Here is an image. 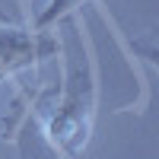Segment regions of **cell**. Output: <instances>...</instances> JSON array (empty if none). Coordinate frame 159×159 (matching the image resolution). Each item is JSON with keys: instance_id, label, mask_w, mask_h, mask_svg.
<instances>
[{"instance_id": "obj_2", "label": "cell", "mask_w": 159, "mask_h": 159, "mask_svg": "<svg viewBox=\"0 0 159 159\" xmlns=\"http://www.w3.org/2000/svg\"><path fill=\"white\" fill-rule=\"evenodd\" d=\"M42 35L45 32H35V29L0 25V80L19 73L22 67H32V64L51 48Z\"/></svg>"}, {"instance_id": "obj_1", "label": "cell", "mask_w": 159, "mask_h": 159, "mask_svg": "<svg viewBox=\"0 0 159 159\" xmlns=\"http://www.w3.org/2000/svg\"><path fill=\"white\" fill-rule=\"evenodd\" d=\"M57 25H64L61 83L57 89H45L29 105L32 111L16 137L22 159H80L96 124L99 83L89 35L80 29L76 16H67Z\"/></svg>"}, {"instance_id": "obj_3", "label": "cell", "mask_w": 159, "mask_h": 159, "mask_svg": "<svg viewBox=\"0 0 159 159\" xmlns=\"http://www.w3.org/2000/svg\"><path fill=\"white\" fill-rule=\"evenodd\" d=\"M83 3H86V0H48V3L42 7V13L35 16L32 29H35V32H48L51 25L64 22L67 16H76V13H80V7H83Z\"/></svg>"}]
</instances>
